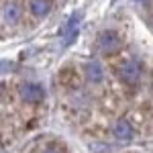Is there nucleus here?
I'll return each instance as SVG.
<instances>
[{"mask_svg":"<svg viewBox=\"0 0 153 153\" xmlns=\"http://www.w3.org/2000/svg\"><path fill=\"white\" fill-rule=\"evenodd\" d=\"M29 8H31V12H33V16L41 19V16H47L49 14L51 4H49V0H31Z\"/></svg>","mask_w":153,"mask_h":153,"instance_id":"obj_8","label":"nucleus"},{"mask_svg":"<svg viewBox=\"0 0 153 153\" xmlns=\"http://www.w3.org/2000/svg\"><path fill=\"white\" fill-rule=\"evenodd\" d=\"M112 135L117 137L118 141H131L135 137V129L131 127V123L127 118H120V120H117V125L112 127Z\"/></svg>","mask_w":153,"mask_h":153,"instance_id":"obj_5","label":"nucleus"},{"mask_svg":"<svg viewBox=\"0 0 153 153\" xmlns=\"http://www.w3.org/2000/svg\"><path fill=\"white\" fill-rule=\"evenodd\" d=\"M135 2H139V4H147L149 0H135Z\"/></svg>","mask_w":153,"mask_h":153,"instance_id":"obj_9","label":"nucleus"},{"mask_svg":"<svg viewBox=\"0 0 153 153\" xmlns=\"http://www.w3.org/2000/svg\"><path fill=\"white\" fill-rule=\"evenodd\" d=\"M2 16H4V21H6L8 25H16L19 21H21V8H19V4H14V2L4 4Z\"/></svg>","mask_w":153,"mask_h":153,"instance_id":"obj_7","label":"nucleus"},{"mask_svg":"<svg viewBox=\"0 0 153 153\" xmlns=\"http://www.w3.org/2000/svg\"><path fill=\"white\" fill-rule=\"evenodd\" d=\"M118 78L127 84V86H135V84H139V80H141V65H139L135 59L125 61V63L118 68Z\"/></svg>","mask_w":153,"mask_h":153,"instance_id":"obj_3","label":"nucleus"},{"mask_svg":"<svg viewBox=\"0 0 153 153\" xmlns=\"http://www.w3.org/2000/svg\"><path fill=\"white\" fill-rule=\"evenodd\" d=\"M19 96L23 102H29V104H37L45 98V88L41 84L35 82H25L19 86Z\"/></svg>","mask_w":153,"mask_h":153,"instance_id":"obj_1","label":"nucleus"},{"mask_svg":"<svg viewBox=\"0 0 153 153\" xmlns=\"http://www.w3.org/2000/svg\"><path fill=\"white\" fill-rule=\"evenodd\" d=\"M86 78H88L92 84H100L102 80H104V70H102L100 61L92 59V61L86 63Z\"/></svg>","mask_w":153,"mask_h":153,"instance_id":"obj_6","label":"nucleus"},{"mask_svg":"<svg viewBox=\"0 0 153 153\" xmlns=\"http://www.w3.org/2000/svg\"><path fill=\"white\" fill-rule=\"evenodd\" d=\"M45 153H57V151H55V149H47Z\"/></svg>","mask_w":153,"mask_h":153,"instance_id":"obj_10","label":"nucleus"},{"mask_svg":"<svg viewBox=\"0 0 153 153\" xmlns=\"http://www.w3.org/2000/svg\"><path fill=\"white\" fill-rule=\"evenodd\" d=\"M123 47V39L117 31H102L98 35V49L102 53H117L118 49Z\"/></svg>","mask_w":153,"mask_h":153,"instance_id":"obj_2","label":"nucleus"},{"mask_svg":"<svg viewBox=\"0 0 153 153\" xmlns=\"http://www.w3.org/2000/svg\"><path fill=\"white\" fill-rule=\"evenodd\" d=\"M80 21H82V12H74L70 19H68L65 27L61 29V45H63V47H68L71 41L76 39L78 29H80Z\"/></svg>","mask_w":153,"mask_h":153,"instance_id":"obj_4","label":"nucleus"}]
</instances>
